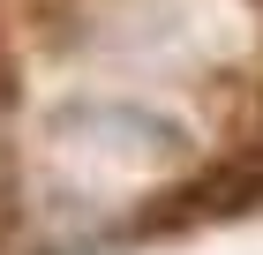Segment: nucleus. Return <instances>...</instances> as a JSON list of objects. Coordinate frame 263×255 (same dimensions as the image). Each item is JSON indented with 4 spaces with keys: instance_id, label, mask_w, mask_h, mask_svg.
I'll list each match as a JSON object with an SVG mask.
<instances>
[{
    "instance_id": "f257e3e1",
    "label": "nucleus",
    "mask_w": 263,
    "mask_h": 255,
    "mask_svg": "<svg viewBox=\"0 0 263 255\" xmlns=\"http://www.w3.org/2000/svg\"><path fill=\"white\" fill-rule=\"evenodd\" d=\"M8 105H15V60L0 53V113H8Z\"/></svg>"
}]
</instances>
